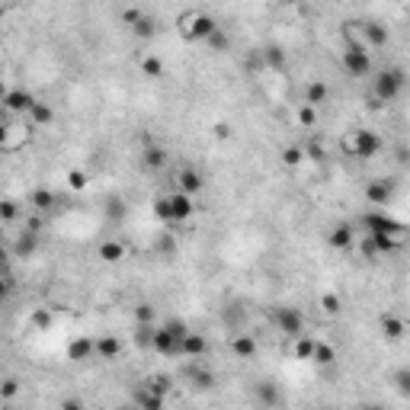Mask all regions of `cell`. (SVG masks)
Wrapping results in <instances>:
<instances>
[{
	"label": "cell",
	"mask_w": 410,
	"mask_h": 410,
	"mask_svg": "<svg viewBox=\"0 0 410 410\" xmlns=\"http://www.w3.org/2000/svg\"><path fill=\"white\" fill-rule=\"evenodd\" d=\"M404 84H407V77H404L401 68H385V71H378L375 80H372V106H388V103H394V100L404 93Z\"/></svg>",
	"instance_id": "cell-1"
},
{
	"label": "cell",
	"mask_w": 410,
	"mask_h": 410,
	"mask_svg": "<svg viewBox=\"0 0 410 410\" xmlns=\"http://www.w3.org/2000/svg\"><path fill=\"white\" fill-rule=\"evenodd\" d=\"M343 151H346L349 157L372 160V157H378V151H382V138H378L372 128H353V132L343 135Z\"/></svg>",
	"instance_id": "cell-2"
},
{
	"label": "cell",
	"mask_w": 410,
	"mask_h": 410,
	"mask_svg": "<svg viewBox=\"0 0 410 410\" xmlns=\"http://www.w3.org/2000/svg\"><path fill=\"white\" fill-rule=\"evenodd\" d=\"M176 26H180L186 42H205V39L218 29V23H215V16L202 13V10H189V13H183L180 20H176Z\"/></svg>",
	"instance_id": "cell-3"
},
{
	"label": "cell",
	"mask_w": 410,
	"mask_h": 410,
	"mask_svg": "<svg viewBox=\"0 0 410 410\" xmlns=\"http://www.w3.org/2000/svg\"><path fill=\"white\" fill-rule=\"evenodd\" d=\"M359 228L366 231V234H372V231H388V234H397V237L407 234V224L397 222V218H391L385 209H372V212H366V215L359 218Z\"/></svg>",
	"instance_id": "cell-4"
},
{
	"label": "cell",
	"mask_w": 410,
	"mask_h": 410,
	"mask_svg": "<svg viewBox=\"0 0 410 410\" xmlns=\"http://www.w3.org/2000/svg\"><path fill=\"white\" fill-rule=\"evenodd\" d=\"M272 324H276V330L282 337H289V340H295L299 334H305V314L292 305L276 308V311H272Z\"/></svg>",
	"instance_id": "cell-5"
},
{
	"label": "cell",
	"mask_w": 410,
	"mask_h": 410,
	"mask_svg": "<svg viewBox=\"0 0 410 410\" xmlns=\"http://www.w3.org/2000/svg\"><path fill=\"white\" fill-rule=\"evenodd\" d=\"M343 71L349 77H368L372 74V52L362 49V45H346L343 49Z\"/></svg>",
	"instance_id": "cell-6"
},
{
	"label": "cell",
	"mask_w": 410,
	"mask_h": 410,
	"mask_svg": "<svg viewBox=\"0 0 410 410\" xmlns=\"http://www.w3.org/2000/svg\"><path fill=\"white\" fill-rule=\"evenodd\" d=\"M132 401L138 404V407H145V410H160L164 404H167V394L160 388H154L151 385V378H145V382H138L135 385V394H132Z\"/></svg>",
	"instance_id": "cell-7"
},
{
	"label": "cell",
	"mask_w": 410,
	"mask_h": 410,
	"mask_svg": "<svg viewBox=\"0 0 410 410\" xmlns=\"http://www.w3.org/2000/svg\"><path fill=\"white\" fill-rule=\"evenodd\" d=\"M167 202H170V224H183V222H189V218H193V212H195L193 195L174 189V193H167Z\"/></svg>",
	"instance_id": "cell-8"
},
{
	"label": "cell",
	"mask_w": 410,
	"mask_h": 410,
	"mask_svg": "<svg viewBox=\"0 0 410 410\" xmlns=\"http://www.w3.org/2000/svg\"><path fill=\"white\" fill-rule=\"evenodd\" d=\"M151 349L157 356H167V359H174V356H180V340H176L174 334H170L164 324H154V337H151Z\"/></svg>",
	"instance_id": "cell-9"
},
{
	"label": "cell",
	"mask_w": 410,
	"mask_h": 410,
	"mask_svg": "<svg viewBox=\"0 0 410 410\" xmlns=\"http://www.w3.org/2000/svg\"><path fill=\"white\" fill-rule=\"evenodd\" d=\"M180 356L183 359H205V356H209V340H205V334L186 330V337L180 340Z\"/></svg>",
	"instance_id": "cell-10"
},
{
	"label": "cell",
	"mask_w": 410,
	"mask_h": 410,
	"mask_svg": "<svg viewBox=\"0 0 410 410\" xmlns=\"http://www.w3.org/2000/svg\"><path fill=\"white\" fill-rule=\"evenodd\" d=\"M174 183H176V189L186 193V195H199L202 189H205V176H202L195 167H180L176 176H174Z\"/></svg>",
	"instance_id": "cell-11"
},
{
	"label": "cell",
	"mask_w": 410,
	"mask_h": 410,
	"mask_svg": "<svg viewBox=\"0 0 410 410\" xmlns=\"http://www.w3.org/2000/svg\"><path fill=\"white\" fill-rule=\"evenodd\" d=\"M35 103V97L29 90H23V87H13V90H7V97H4V109L7 112H13V116H26L29 112V106Z\"/></svg>",
	"instance_id": "cell-12"
},
{
	"label": "cell",
	"mask_w": 410,
	"mask_h": 410,
	"mask_svg": "<svg viewBox=\"0 0 410 410\" xmlns=\"http://www.w3.org/2000/svg\"><path fill=\"white\" fill-rule=\"evenodd\" d=\"M366 199H368V205H375V209L388 205V202L394 199V183L372 180V183H368V186H366Z\"/></svg>",
	"instance_id": "cell-13"
},
{
	"label": "cell",
	"mask_w": 410,
	"mask_h": 410,
	"mask_svg": "<svg viewBox=\"0 0 410 410\" xmlns=\"http://www.w3.org/2000/svg\"><path fill=\"white\" fill-rule=\"evenodd\" d=\"M362 39H366V49L368 52L385 49V45H388V29H385L382 23L368 20V23H362Z\"/></svg>",
	"instance_id": "cell-14"
},
{
	"label": "cell",
	"mask_w": 410,
	"mask_h": 410,
	"mask_svg": "<svg viewBox=\"0 0 410 410\" xmlns=\"http://www.w3.org/2000/svg\"><path fill=\"white\" fill-rule=\"evenodd\" d=\"M186 378L193 382V388H199V391L215 388V372H212V368H205L199 359H193V366L186 368Z\"/></svg>",
	"instance_id": "cell-15"
},
{
	"label": "cell",
	"mask_w": 410,
	"mask_h": 410,
	"mask_svg": "<svg viewBox=\"0 0 410 410\" xmlns=\"http://www.w3.org/2000/svg\"><path fill=\"white\" fill-rule=\"evenodd\" d=\"M257 349H260L257 337H251V334H234V337H231V356H234V359H253Z\"/></svg>",
	"instance_id": "cell-16"
},
{
	"label": "cell",
	"mask_w": 410,
	"mask_h": 410,
	"mask_svg": "<svg viewBox=\"0 0 410 410\" xmlns=\"http://www.w3.org/2000/svg\"><path fill=\"white\" fill-rule=\"evenodd\" d=\"M327 243H330L334 251H349L356 243V224H349V222L337 224V228L330 231V237H327Z\"/></svg>",
	"instance_id": "cell-17"
},
{
	"label": "cell",
	"mask_w": 410,
	"mask_h": 410,
	"mask_svg": "<svg viewBox=\"0 0 410 410\" xmlns=\"http://www.w3.org/2000/svg\"><path fill=\"white\" fill-rule=\"evenodd\" d=\"M119 353H122V340H116V337H100V340H93V359H119Z\"/></svg>",
	"instance_id": "cell-18"
},
{
	"label": "cell",
	"mask_w": 410,
	"mask_h": 410,
	"mask_svg": "<svg viewBox=\"0 0 410 410\" xmlns=\"http://www.w3.org/2000/svg\"><path fill=\"white\" fill-rule=\"evenodd\" d=\"M26 119H29V126H32V128H42V126H52V119H55V109H52V106H49V103H42V100H35V103H32V106H29Z\"/></svg>",
	"instance_id": "cell-19"
},
{
	"label": "cell",
	"mask_w": 410,
	"mask_h": 410,
	"mask_svg": "<svg viewBox=\"0 0 410 410\" xmlns=\"http://www.w3.org/2000/svg\"><path fill=\"white\" fill-rule=\"evenodd\" d=\"M97 253L103 257V263H122V260H126V243L122 241H100Z\"/></svg>",
	"instance_id": "cell-20"
},
{
	"label": "cell",
	"mask_w": 410,
	"mask_h": 410,
	"mask_svg": "<svg viewBox=\"0 0 410 410\" xmlns=\"http://www.w3.org/2000/svg\"><path fill=\"white\" fill-rule=\"evenodd\" d=\"M141 164H145V170H164L167 167V151L160 145H151V147H145V154H141Z\"/></svg>",
	"instance_id": "cell-21"
},
{
	"label": "cell",
	"mask_w": 410,
	"mask_h": 410,
	"mask_svg": "<svg viewBox=\"0 0 410 410\" xmlns=\"http://www.w3.org/2000/svg\"><path fill=\"white\" fill-rule=\"evenodd\" d=\"M327 100H330V87H327L324 80H311V84L305 87V103L308 106H318V109H320Z\"/></svg>",
	"instance_id": "cell-22"
},
{
	"label": "cell",
	"mask_w": 410,
	"mask_h": 410,
	"mask_svg": "<svg viewBox=\"0 0 410 410\" xmlns=\"http://www.w3.org/2000/svg\"><path fill=\"white\" fill-rule=\"evenodd\" d=\"M35 247H39V231H23V234L16 237L13 253H16V257H32Z\"/></svg>",
	"instance_id": "cell-23"
},
{
	"label": "cell",
	"mask_w": 410,
	"mask_h": 410,
	"mask_svg": "<svg viewBox=\"0 0 410 410\" xmlns=\"http://www.w3.org/2000/svg\"><path fill=\"white\" fill-rule=\"evenodd\" d=\"M382 330L388 340H404V334H407V324H404L401 318H394V314H385L382 318Z\"/></svg>",
	"instance_id": "cell-24"
},
{
	"label": "cell",
	"mask_w": 410,
	"mask_h": 410,
	"mask_svg": "<svg viewBox=\"0 0 410 410\" xmlns=\"http://www.w3.org/2000/svg\"><path fill=\"white\" fill-rule=\"evenodd\" d=\"M52 324H55V311H52V308H35V311L29 314V327H32V330H49Z\"/></svg>",
	"instance_id": "cell-25"
},
{
	"label": "cell",
	"mask_w": 410,
	"mask_h": 410,
	"mask_svg": "<svg viewBox=\"0 0 410 410\" xmlns=\"http://www.w3.org/2000/svg\"><path fill=\"white\" fill-rule=\"evenodd\" d=\"M314 343H318V337H308V334H299V337H295V343H292L295 359H308V362H311Z\"/></svg>",
	"instance_id": "cell-26"
},
{
	"label": "cell",
	"mask_w": 410,
	"mask_h": 410,
	"mask_svg": "<svg viewBox=\"0 0 410 410\" xmlns=\"http://www.w3.org/2000/svg\"><path fill=\"white\" fill-rule=\"evenodd\" d=\"M132 32L147 42V39H154V35H157V20H154V16H147V13H141L138 23L132 26Z\"/></svg>",
	"instance_id": "cell-27"
},
{
	"label": "cell",
	"mask_w": 410,
	"mask_h": 410,
	"mask_svg": "<svg viewBox=\"0 0 410 410\" xmlns=\"http://www.w3.org/2000/svg\"><path fill=\"white\" fill-rule=\"evenodd\" d=\"M68 359H74V362L93 359V340H74L68 346Z\"/></svg>",
	"instance_id": "cell-28"
},
{
	"label": "cell",
	"mask_w": 410,
	"mask_h": 410,
	"mask_svg": "<svg viewBox=\"0 0 410 410\" xmlns=\"http://www.w3.org/2000/svg\"><path fill=\"white\" fill-rule=\"evenodd\" d=\"M337 359V349L330 346V343L318 340L314 343V353H311V362H318V366H330V362Z\"/></svg>",
	"instance_id": "cell-29"
},
{
	"label": "cell",
	"mask_w": 410,
	"mask_h": 410,
	"mask_svg": "<svg viewBox=\"0 0 410 410\" xmlns=\"http://www.w3.org/2000/svg\"><path fill=\"white\" fill-rule=\"evenodd\" d=\"M29 205L39 212H49L52 205H55V193H52V189H35V193L29 195Z\"/></svg>",
	"instance_id": "cell-30"
},
{
	"label": "cell",
	"mask_w": 410,
	"mask_h": 410,
	"mask_svg": "<svg viewBox=\"0 0 410 410\" xmlns=\"http://www.w3.org/2000/svg\"><path fill=\"white\" fill-rule=\"evenodd\" d=\"M260 55H263V64H266V68H272V71H285V52H282V49L270 45V49H263Z\"/></svg>",
	"instance_id": "cell-31"
},
{
	"label": "cell",
	"mask_w": 410,
	"mask_h": 410,
	"mask_svg": "<svg viewBox=\"0 0 410 410\" xmlns=\"http://www.w3.org/2000/svg\"><path fill=\"white\" fill-rule=\"evenodd\" d=\"M305 160V147L301 145H289V147H282V167H289V170H295Z\"/></svg>",
	"instance_id": "cell-32"
},
{
	"label": "cell",
	"mask_w": 410,
	"mask_h": 410,
	"mask_svg": "<svg viewBox=\"0 0 410 410\" xmlns=\"http://www.w3.org/2000/svg\"><path fill=\"white\" fill-rule=\"evenodd\" d=\"M202 45H205V49H212V52H228V49H231V39H228V32H224L222 26H218L215 32H212Z\"/></svg>",
	"instance_id": "cell-33"
},
{
	"label": "cell",
	"mask_w": 410,
	"mask_h": 410,
	"mask_svg": "<svg viewBox=\"0 0 410 410\" xmlns=\"http://www.w3.org/2000/svg\"><path fill=\"white\" fill-rule=\"evenodd\" d=\"M320 311H324V314H330V318H337V314L343 311L340 295H334V292H324V295H320Z\"/></svg>",
	"instance_id": "cell-34"
},
{
	"label": "cell",
	"mask_w": 410,
	"mask_h": 410,
	"mask_svg": "<svg viewBox=\"0 0 410 410\" xmlns=\"http://www.w3.org/2000/svg\"><path fill=\"white\" fill-rule=\"evenodd\" d=\"M141 71H145V77H164V61L157 55H145L141 58Z\"/></svg>",
	"instance_id": "cell-35"
},
{
	"label": "cell",
	"mask_w": 410,
	"mask_h": 410,
	"mask_svg": "<svg viewBox=\"0 0 410 410\" xmlns=\"http://www.w3.org/2000/svg\"><path fill=\"white\" fill-rule=\"evenodd\" d=\"M151 337H154V324H138V330H135V343H138L141 349H151Z\"/></svg>",
	"instance_id": "cell-36"
},
{
	"label": "cell",
	"mask_w": 410,
	"mask_h": 410,
	"mask_svg": "<svg viewBox=\"0 0 410 410\" xmlns=\"http://www.w3.org/2000/svg\"><path fill=\"white\" fill-rule=\"evenodd\" d=\"M299 122L305 128H311L314 122H318V106H308V103H301L299 106Z\"/></svg>",
	"instance_id": "cell-37"
},
{
	"label": "cell",
	"mask_w": 410,
	"mask_h": 410,
	"mask_svg": "<svg viewBox=\"0 0 410 410\" xmlns=\"http://www.w3.org/2000/svg\"><path fill=\"white\" fill-rule=\"evenodd\" d=\"M257 397L263 404H279V401H282V394H279L272 385H257Z\"/></svg>",
	"instance_id": "cell-38"
},
{
	"label": "cell",
	"mask_w": 410,
	"mask_h": 410,
	"mask_svg": "<svg viewBox=\"0 0 410 410\" xmlns=\"http://www.w3.org/2000/svg\"><path fill=\"white\" fill-rule=\"evenodd\" d=\"M154 215H157L164 224H170V202H167V195H157V199H154Z\"/></svg>",
	"instance_id": "cell-39"
},
{
	"label": "cell",
	"mask_w": 410,
	"mask_h": 410,
	"mask_svg": "<svg viewBox=\"0 0 410 410\" xmlns=\"http://www.w3.org/2000/svg\"><path fill=\"white\" fill-rule=\"evenodd\" d=\"M16 215H20V205H16L13 199H4V202H0V222H13Z\"/></svg>",
	"instance_id": "cell-40"
},
{
	"label": "cell",
	"mask_w": 410,
	"mask_h": 410,
	"mask_svg": "<svg viewBox=\"0 0 410 410\" xmlns=\"http://www.w3.org/2000/svg\"><path fill=\"white\" fill-rule=\"evenodd\" d=\"M164 327H167L176 340H183V337H186V330H189L186 320H180V318H167V320H164Z\"/></svg>",
	"instance_id": "cell-41"
},
{
	"label": "cell",
	"mask_w": 410,
	"mask_h": 410,
	"mask_svg": "<svg viewBox=\"0 0 410 410\" xmlns=\"http://www.w3.org/2000/svg\"><path fill=\"white\" fill-rule=\"evenodd\" d=\"M135 320H138V324H154V305L141 301V305L135 308Z\"/></svg>",
	"instance_id": "cell-42"
},
{
	"label": "cell",
	"mask_w": 410,
	"mask_h": 410,
	"mask_svg": "<svg viewBox=\"0 0 410 410\" xmlns=\"http://www.w3.org/2000/svg\"><path fill=\"white\" fill-rule=\"evenodd\" d=\"M68 186L71 189H84L87 186V174H84V170H71V174H68Z\"/></svg>",
	"instance_id": "cell-43"
},
{
	"label": "cell",
	"mask_w": 410,
	"mask_h": 410,
	"mask_svg": "<svg viewBox=\"0 0 410 410\" xmlns=\"http://www.w3.org/2000/svg\"><path fill=\"white\" fill-rule=\"evenodd\" d=\"M138 16H141V10H138V7H128V10H126V13H122V23H126V26H128V29H132V26H135V23H138Z\"/></svg>",
	"instance_id": "cell-44"
},
{
	"label": "cell",
	"mask_w": 410,
	"mask_h": 410,
	"mask_svg": "<svg viewBox=\"0 0 410 410\" xmlns=\"http://www.w3.org/2000/svg\"><path fill=\"white\" fill-rule=\"evenodd\" d=\"M10 145V122H0V151H7Z\"/></svg>",
	"instance_id": "cell-45"
},
{
	"label": "cell",
	"mask_w": 410,
	"mask_h": 410,
	"mask_svg": "<svg viewBox=\"0 0 410 410\" xmlns=\"http://www.w3.org/2000/svg\"><path fill=\"white\" fill-rule=\"evenodd\" d=\"M247 68H251V71H263V68H266V64H263V55H260V52H253V55L247 58Z\"/></svg>",
	"instance_id": "cell-46"
},
{
	"label": "cell",
	"mask_w": 410,
	"mask_h": 410,
	"mask_svg": "<svg viewBox=\"0 0 410 410\" xmlns=\"http://www.w3.org/2000/svg\"><path fill=\"white\" fill-rule=\"evenodd\" d=\"M10 299V276H0V305Z\"/></svg>",
	"instance_id": "cell-47"
},
{
	"label": "cell",
	"mask_w": 410,
	"mask_h": 410,
	"mask_svg": "<svg viewBox=\"0 0 410 410\" xmlns=\"http://www.w3.org/2000/svg\"><path fill=\"white\" fill-rule=\"evenodd\" d=\"M0 394H4V397H13L16 394V382H13V378H7V382L0 385Z\"/></svg>",
	"instance_id": "cell-48"
},
{
	"label": "cell",
	"mask_w": 410,
	"mask_h": 410,
	"mask_svg": "<svg viewBox=\"0 0 410 410\" xmlns=\"http://www.w3.org/2000/svg\"><path fill=\"white\" fill-rule=\"evenodd\" d=\"M7 90H10V87L4 84V80H0V103H4V97H7Z\"/></svg>",
	"instance_id": "cell-49"
},
{
	"label": "cell",
	"mask_w": 410,
	"mask_h": 410,
	"mask_svg": "<svg viewBox=\"0 0 410 410\" xmlns=\"http://www.w3.org/2000/svg\"><path fill=\"white\" fill-rule=\"evenodd\" d=\"M4 16H7V10H4V7H0V23H4Z\"/></svg>",
	"instance_id": "cell-50"
}]
</instances>
